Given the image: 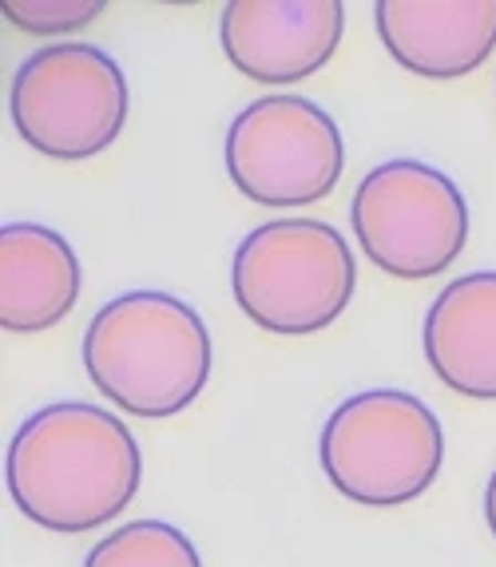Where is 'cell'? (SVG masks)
Instances as JSON below:
<instances>
[{"mask_svg":"<svg viewBox=\"0 0 496 567\" xmlns=\"http://www.w3.org/2000/svg\"><path fill=\"white\" fill-rule=\"evenodd\" d=\"M144 456L132 429L87 401L44 405L17 429L4 484L17 508L49 532H92L124 516L140 492Z\"/></svg>","mask_w":496,"mask_h":567,"instance_id":"6da1fadb","label":"cell"},{"mask_svg":"<svg viewBox=\"0 0 496 567\" xmlns=\"http://www.w3.org/2000/svg\"><path fill=\"white\" fill-rule=\"evenodd\" d=\"M210 333L195 306L163 290L120 293L84 330V369L100 398L144 421L192 405L210 378Z\"/></svg>","mask_w":496,"mask_h":567,"instance_id":"7a4b0ae2","label":"cell"},{"mask_svg":"<svg viewBox=\"0 0 496 567\" xmlns=\"http://www.w3.org/2000/svg\"><path fill=\"white\" fill-rule=\"evenodd\" d=\"M358 286L353 250L322 218H275L250 230L230 262L235 302L258 330L310 338L334 326Z\"/></svg>","mask_w":496,"mask_h":567,"instance_id":"3957f363","label":"cell"},{"mask_svg":"<svg viewBox=\"0 0 496 567\" xmlns=\"http://www.w3.org/2000/svg\"><path fill=\"white\" fill-rule=\"evenodd\" d=\"M326 481L345 501L397 508L430 492L445 464L437 413L401 389H365L330 413L318 441Z\"/></svg>","mask_w":496,"mask_h":567,"instance_id":"277c9868","label":"cell"},{"mask_svg":"<svg viewBox=\"0 0 496 567\" xmlns=\"http://www.w3.org/2000/svg\"><path fill=\"white\" fill-rule=\"evenodd\" d=\"M127 76L96 44H44L17 68L9 112L20 140L49 159L80 163L107 152L127 123Z\"/></svg>","mask_w":496,"mask_h":567,"instance_id":"5b68a950","label":"cell"},{"mask_svg":"<svg viewBox=\"0 0 496 567\" xmlns=\"http://www.w3.org/2000/svg\"><path fill=\"white\" fill-rule=\"evenodd\" d=\"M350 227L382 275L421 282L457 262L468 243V203L445 171L390 159L358 183Z\"/></svg>","mask_w":496,"mask_h":567,"instance_id":"8992f818","label":"cell"},{"mask_svg":"<svg viewBox=\"0 0 496 567\" xmlns=\"http://www.w3.org/2000/svg\"><path fill=\"white\" fill-rule=\"evenodd\" d=\"M345 140L330 112L302 95H262L227 132V175L258 207H310L338 187Z\"/></svg>","mask_w":496,"mask_h":567,"instance_id":"52a82bcc","label":"cell"},{"mask_svg":"<svg viewBox=\"0 0 496 567\" xmlns=\"http://www.w3.org/2000/svg\"><path fill=\"white\" fill-rule=\"evenodd\" d=\"M342 0H230L219 12L223 52L255 84H302L334 60Z\"/></svg>","mask_w":496,"mask_h":567,"instance_id":"ba28073f","label":"cell"},{"mask_svg":"<svg viewBox=\"0 0 496 567\" xmlns=\"http://www.w3.org/2000/svg\"><path fill=\"white\" fill-rule=\"evenodd\" d=\"M373 24L421 80H461L496 52V0H378Z\"/></svg>","mask_w":496,"mask_h":567,"instance_id":"9c48e42d","label":"cell"},{"mask_svg":"<svg viewBox=\"0 0 496 567\" xmlns=\"http://www.w3.org/2000/svg\"><path fill=\"white\" fill-rule=\"evenodd\" d=\"M80 282V258L64 235L40 223L0 230V326L9 333L60 326L76 306Z\"/></svg>","mask_w":496,"mask_h":567,"instance_id":"30bf717a","label":"cell"},{"mask_svg":"<svg viewBox=\"0 0 496 567\" xmlns=\"http://www.w3.org/2000/svg\"><path fill=\"white\" fill-rule=\"evenodd\" d=\"M425 358L457 398L496 401V270H473L425 313Z\"/></svg>","mask_w":496,"mask_h":567,"instance_id":"8fae6325","label":"cell"},{"mask_svg":"<svg viewBox=\"0 0 496 567\" xmlns=\"http://www.w3.org/2000/svg\"><path fill=\"white\" fill-rule=\"evenodd\" d=\"M84 567H203V559L175 524L135 520L100 539Z\"/></svg>","mask_w":496,"mask_h":567,"instance_id":"7c38bea8","label":"cell"},{"mask_svg":"<svg viewBox=\"0 0 496 567\" xmlns=\"http://www.w3.org/2000/svg\"><path fill=\"white\" fill-rule=\"evenodd\" d=\"M104 0H0V12L32 37H64L104 12Z\"/></svg>","mask_w":496,"mask_h":567,"instance_id":"4fadbf2b","label":"cell"},{"mask_svg":"<svg viewBox=\"0 0 496 567\" xmlns=\"http://www.w3.org/2000/svg\"><path fill=\"white\" fill-rule=\"evenodd\" d=\"M485 520L496 539V468H493V476H488V488H485Z\"/></svg>","mask_w":496,"mask_h":567,"instance_id":"5bb4252c","label":"cell"}]
</instances>
